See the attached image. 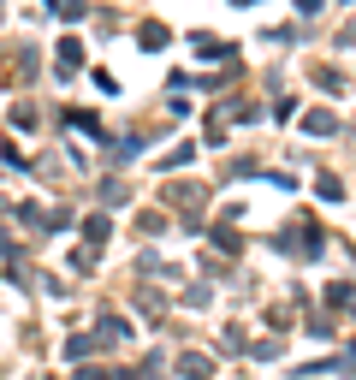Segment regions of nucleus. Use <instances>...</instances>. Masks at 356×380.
Wrapping results in <instances>:
<instances>
[{
    "label": "nucleus",
    "instance_id": "nucleus-1",
    "mask_svg": "<svg viewBox=\"0 0 356 380\" xmlns=\"http://www.w3.org/2000/svg\"><path fill=\"white\" fill-rule=\"evenodd\" d=\"M333 125H339V119H333V113H309V131H315V137H326V131H333Z\"/></svg>",
    "mask_w": 356,
    "mask_h": 380
}]
</instances>
